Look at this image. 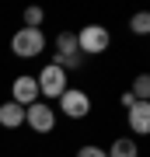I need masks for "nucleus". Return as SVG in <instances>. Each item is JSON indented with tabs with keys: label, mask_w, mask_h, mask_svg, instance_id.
Returning a JSON list of instances; mask_svg holds the SVG:
<instances>
[{
	"label": "nucleus",
	"mask_w": 150,
	"mask_h": 157,
	"mask_svg": "<svg viewBox=\"0 0 150 157\" xmlns=\"http://www.w3.org/2000/svg\"><path fill=\"white\" fill-rule=\"evenodd\" d=\"M129 28H133V35H147L150 32V14L147 11H136L133 21H129Z\"/></svg>",
	"instance_id": "obj_12"
},
{
	"label": "nucleus",
	"mask_w": 150,
	"mask_h": 157,
	"mask_svg": "<svg viewBox=\"0 0 150 157\" xmlns=\"http://www.w3.org/2000/svg\"><path fill=\"white\" fill-rule=\"evenodd\" d=\"M11 101H14V105H21V108L42 101V98H39V84H35L32 73H17V77H14V84H11Z\"/></svg>",
	"instance_id": "obj_7"
},
{
	"label": "nucleus",
	"mask_w": 150,
	"mask_h": 157,
	"mask_svg": "<svg viewBox=\"0 0 150 157\" xmlns=\"http://www.w3.org/2000/svg\"><path fill=\"white\" fill-rule=\"evenodd\" d=\"M25 126H32L35 133H52L56 129V108H49V101H35L25 108Z\"/></svg>",
	"instance_id": "obj_6"
},
{
	"label": "nucleus",
	"mask_w": 150,
	"mask_h": 157,
	"mask_svg": "<svg viewBox=\"0 0 150 157\" xmlns=\"http://www.w3.org/2000/svg\"><path fill=\"white\" fill-rule=\"evenodd\" d=\"M56 101H60V112L67 115V119H87V112H91L87 91H77V87H67Z\"/></svg>",
	"instance_id": "obj_5"
},
{
	"label": "nucleus",
	"mask_w": 150,
	"mask_h": 157,
	"mask_svg": "<svg viewBox=\"0 0 150 157\" xmlns=\"http://www.w3.org/2000/svg\"><path fill=\"white\" fill-rule=\"evenodd\" d=\"M119 101H122V108H129V105H136V98L129 94V91H122V98H119Z\"/></svg>",
	"instance_id": "obj_15"
},
{
	"label": "nucleus",
	"mask_w": 150,
	"mask_h": 157,
	"mask_svg": "<svg viewBox=\"0 0 150 157\" xmlns=\"http://www.w3.org/2000/svg\"><path fill=\"white\" fill-rule=\"evenodd\" d=\"M35 84H39V98L45 94V101L49 98H60L63 91H67V70H60L56 63H45V67L39 70V77H35Z\"/></svg>",
	"instance_id": "obj_4"
},
{
	"label": "nucleus",
	"mask_w": 150,
	"mask_h": 157,
	"mask_svg": "<svg viewBox=\"0 0 150 157\" xmlns=\"http://www.w3.org/2000/svg\"><path fill=\"white\" fill-rule=\"evenodd\" d=\"M42 21H45L42 7H25V28H42Z\"/></svg>",
	"instance_id": "obj_13"
},
{
	"label": "nucleus",
	"mask_w": 150,
	"mask_h": 157,
	"mask_svg": "<svg viewBox=\"0 0 150 157\" xmlns=\"http://www.w3.org/2000/svg\"><path fill=\"white\" fill-rule=\"evenodd\" d=\"M77 157H108V154H105V150H101V147H98V143H84V147H80V150H77Z\"/></svg>",
	"instance_id": "obj_14"
},
{
	"label": "nucleus",
	"mask_w": 150,
	"mask_h": 157,
	"mask_svg": "<svg viewBox=\"0 0 150 157\" xmlns=\"http://www.w3.org/2000/svg\"><path fill=\"white\" fill-rule=\"evenodd\" d=\"M11 52L17 59H35L45 52V35L42 28H17L14 39H11Z\"/></svg>",
	"instance_id": "obj_1"
},
{
	"label": "nucleus",
	"mask_w": 150,
	"mask_h": 157,
	"mask_svg": "<svg viewBox=\"0 0 150 157\" xmlns=\"http://www.w3.org/2000/svg\"><path fill=\"white\" fill-rule=\"evenodd\" d=\"M105 154H108V157H140V147H136V140L122 136V140H115Z\"/></svg>",
	"instance_id": "obj_10"
},
{
	"label": "nucleus",
	"mask_w": 150,
	"mask_h": 157,
	"mask_svg": "<svg viewBox=\"0 0 150 157\" xmlns=\"http://www.w3.org/2000/svg\"><path fill=\"white\" fill-rule=\"evenodd\" d=\"M129 94H133L136 101H147V98H150V77H147V73H136V80H133V87H129Z\"/></svg>",
	"instance_id": "obj_11"
},
{
	"label": "nucleus",
	"mask_w": 150,
	"mask_h": 157,
	"mask_svg": "<svg viewBox=\"0 0 150 157\" xmlns=\"http://www.w3.org/2000/svg\"><path fill=\"white\" fill-rule=\"evenodd\" d=\"M52 63L60 70H77L80 63H84L80 49H77V35H73V32H60V35H56V56H52Z\"/></svg>",
	"instance_id": "obj_3"
},
{
	"label": "nucleus",
	"mask_w": 150,
	"mask_h": 157,
	"mask_svg": "<svg viewBox=\"0 0 150 157\" xmlns=\"http://www.w3.org/2000/svg\"><path fill=\"white\" fill-rule=\"evenodd\" d=\"M126 115H129V129H133L136 136H147V133H150V101H136V105H129Z\"/></svg>",
	"instance_id": "obj_8"
},
{
	"label": "nucleus",
	"mask_w": 150,
	"mask_h": 157,
	"mask_svg": "<svg viewBox=\"0 0 150 157\" xmlns=\"http://www.w3.org/2000/svg\"><path fill=\"white\" fill-rule=\"evenodd\" d=\"M0 126H4V129L25 126V108L14 105V101H4V105H0Z\"/></svg>",
	"instance_id": "obj_9"
},
{
	"label": "nucleus",
	"mask_w": 150,
	"mask_h": 157,
	"mask_svg": "<svg viewBox=\"0 0 150 157\" xmlns=\"http://www.w3.org/2000/svg\"><path fill=\"white\" fill-rule=\"evenodd\" d=\"M112 45V35L105 25H84V28L77 32V49H80V56H101Z\"/></svg>",
	"instance_id": "obj_2"
}]
</instances>
